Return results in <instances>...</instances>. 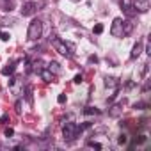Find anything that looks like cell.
<instances>
[{"label":"cell","instance_id":"603a6c76","mask_svg":"<svg viewBox=\"0 0 151 151\" xmlns=\"http://www.w3.org/2000/svg\"><path fill=\"white\" fill-rule=\"evenodd\" d=\"M13 133H14V130H13V128H7V130H6V137H11Z\"/></svg>","mask_w":151,"mask_h":151},{"label":"cell","instance_id":"7402d4cb","mask_svg":"<svg viewBox=\"0 0 151 151\" xmlns=\"http://www.w3.org/2000/svg\"><path fill=\"white\" fill-rule=\"evenodd\" d=\"M146 53H147V55H151V45H149V41L146 43Z\"/></svg>","mask_w":151,"mask_h":151},{"label":"cell","instance_id":"ac0fdd59","mask_svg":"<svg viewBox=\"0 0 151 151\" xmlns=\"http://www.w3.org/2000/svg\"><path fill=\"white\" fill-rule=\"evenodd\" d=\"M9 37H11V34H7V32H2V34H0V39H2V41H9Z\"/></svg>","mask_w":151,"mask_h":151},{"label":"cell","instance_id":"9c48e42d","mask_svg":"<svg viewBox=\"0 0 151 151\" xmlns=\"http://www.w3.org/2000/svg\"><path fill=\"white\" fill-rule=\"evenodd\" d=\"M133 32V22L132 20H123V34L130 36Z\"/></svg>","mask_w":151,"mask_h":151},{"label":"cell","instance_id":"7a4b0ae2","mask_svg":"<svg viewBox=\"0 0 151 151\" xmlns=\"http://www.w3.org/2000/svg\"><path fill=\"white\" fill-rule=\"evenodd\" d=\"M43 34V23L41 20H32L30 25H29V30H27V37L30 41H37Z\"/></svg>","mask_w":151,"mask_h":151},{"label":"cell","instance_id":"8992f818","mask_svg":"<svg viewBox=\"0 0 151 151\" xmlns=\"http://www.w3.org/2000/svg\"><path fill=\"white\" fill-rule=\"evenodd\" d=\"M36 4L34 2H27V4H23L22 6V16H32L34 13H36Z\"/></svg>","mask_w":151,"mask_h":151},{"label":"cell","instance_id":"4fadbf2b","mask_svg":"<svg viewBox=\"0 0 151 151\" xmlns=\"http://www.w3.org/2000/svg\"><path fill=\"white\" fill-rule=\"evenodd\" d=\"M48 69H50V71H52L53 75H57V73H60V66H59L57 62H50V64H48Z\"/></svg>","mask_w":151,"mask_h":151},{"label":"cell","instance_id":"44dd1931","mask_svg":"<svg viewBox=\"0 0 151 151\" xmlns=\"http://www.w3.org/2000/svg\"><path fill=\"white\" fill-rule=\"evenodd\" d=\"M73 82H75V84H80V82H82V75H77V77L73 78Z\"/></svg>","mask_w":151,"mask_h":151},{"label":"cell","instance_id":"ba28073f","mask_svg":"<svg viewBox=\"0 0 151 151\" xmlns=\"http://www.w3.org/2000/svg\"><path fill=\"white\" fill-rule=\"evenodd\" d=\"M123 105H124V101H121V103H117V105L110 107L109 116H110V117H119V116H121V112H123Z\"/></svg>","mask_w":151,"mask_h":151},{"label":"cell","instance_id":"277c9868","mask_svg":"<svg viewBox=\"0 0 151 151\" xmlns=\"http://www.w3.org/2000/svg\"><path fill=\"white\" fill-rule=\"evenodd\" d=\"M110 34H112L114 37H123V36H124V34H123V20H121V18H116V20L112 22Z\"/></svg>","mask_w":151,"mask_h":151},{"label":"cell","instance_id":"cb8c5ba5","mask_svg":"<svg viewBox=\"0 0 151 151\" xmlns=\"http://www.w3.org/2000/svg\"><path fill=\"white\" fill-rule=\"evenodd\" d=\"M89 146H91V147H98V149L101 147V144H98V142H89Z\"/></svg>","mask_w":151,"mask_h":151},{"label":"cell","instance_id":"9a60e30c","mask_svg":"<svg viewBox=\"0 0 151 151\" xmlns=\"http://www.w3.org/2000/svg\"><path fill=\"white\" fill-rule=\"evenodd\" d=\"M93 32H94V34H101V32H103V25H101V23H96L94 29H93Z\"/></svg>","mask_w":151,"mask_h":151},{"label":"cell","instance_id":"8fae6325","mask_svg":"<svg viewBox=\"0 0 151 151\" xmlns=\"http://www.w3.org/2000/svg\"><path fill=\"white\" fill-rule=\"evenodd\" d=\"M41 78L45 80V82H53V77H55V75L50 71V69H41Z\"/></svg>","mask_w":151,"mask_h":151},{"label":"cell","instance_id":"7c38bea8","mask_svg":"<svg viewBox=\"0 0 151 151\" xmlns=\"http://www.w3.org/2000/svg\"><path fill=\"white\" fill-rule=\"evenodd\" d=\"M119 84H117V78H114V77H107L105 78V87H117Z\"/></svg>","mask_w":151,"mask_h":151},{"label":"cell","instance_id":"d4e9b609","mask_svg":"<svg viewBox=\"0 0 151 151\" xmlns=\"http://www.w3.org/2000/svg\"><path fill=\"white\" fill-rule=\"evenodd\" d=\"M16 112H18V114H20V112H22V103H20V101H18V103H16Z\"/></svg>","mask_w":151,"mask_h":151},{"label":"cell","instance_id":"ffe728a7","mask_svg":"<svg viewBox=\"0 0 151 151\" xmlns=\"http://www.w3.org/2000/svg\"><path fill=\"white\" fill-rule=\"evenodd\" d=\"M89 62H91V64H96V62H98V57H96V55H89Z\"/></svg>","mask_w":151,"mask_h":151},{"label":"cell","instance_id":"e0dca14e","mask_svg":"<svg viewBox=\"0 0 151 151\" xmlns=\"http://www.w3.org/2000/svg\"><path fill=\"white\" fill-rule=\"evenodd\" d=\"M13 71H14V66H7V68L2 69V75H11Z\"/></svg>","mask_w":151,"mask_h":151},{"label":"cell","instance_id":"2e32d148","mask_svg":"<svg viewBox=\"0 0 151 151\" xmlns=\"http://www.w3.org/2000/svg\"><path fill=\"white\" fill-rule=\"evenodd\" d=\"M117 142H119L121 146H123V144H126V142H128V135H126V133H123V135H119V139H117Z\"/></svg>","mask_w":151,"mask_h":151},{"label":"cell","instance_id":"484cf974","mask_svg":"<svg viewBox=\"0 0 151 151\" xmlns=\"http://www.w3.org/2000/svg\"><path fill=\"white\" fill-rule=\"evenodd\" d=\"M71 2H80V0H71Z\"/></svg>","mask_w":151,"mask_h":151},{"label":"cell","instance_id":"52a82bcc","mask_svg":"<svg viewBox=\"0 0 151 151\" xmlns=\"http://www.w3.org/2000/svg\"><path fill=\"white\" fill-rule=\"evenodd\" d=\"M121 9L126 13V14H133V0H121Z\"/></svg>","mask_w":151,"mask_h":151},{"label":"cell","instance_id":"30bf717a","mask_svg":"<svg viewBox=\"0 0 151 151\" xmlns=\"http://www.w3.org/2000/svg\"><path fill=\"white\" fill-rule=\"evenodd\" d=\"M140 53H142V43H140V41H137V43L133 45V48H132V53H130V57H132V59H137Z\"/></svg>","mask_w":151,"mask_h":151},{"label":"cell","instance_id":"3957f363","mask_svg":"<svg viewBox=\"0 0 151 151\" xmlns=\"http://www.w3.org/2000/svg\"><path fill=\"white\" fill-rule=\"evenodd\" d=\"M78 132H82V126H77L75 123H66V124H64V128H62L64 140H73L75 137L78 135Z\"/></svg>","mask_w":151,"mask_h":151},{"label":"cell","instance_id":"6da1fadb","mask_svg":"<svg viewBox=\"0 0 151 151\" xmlns=\"http://www.w3.org/2000/svg\"><path fill=\"white\" fill-rule=\"evenodd\" d=\"M50 39H52V45H53V48H55V50H57L60 55H64V57H69V55L73 53V50H75V46H73V45L60 41L57 36H50Z\"/></svg>","mask_w":151,"mask_h":151},{"label":"cell","instance_id":"d6986e66","mask_svg":"<svg viewBox=\"0 0 151 151\" xmlns=\"http://www.w3.org/2000/svg\"><path fill=\"white\" fill-rule=\"evenodd\" d=\"M57 101L59 103H66V94H59L57 96Z\"/></svg>","mask_w":151,"mask_h":151},{"label":"cell","instance_id":"5bb4252c","mask_svg":"<svg viewBox=\"0 0 151 151\" xmlns=\"http://www.w3.org/2000/svg\"><path fill=\"white\" fill-rule=\"evenodd\" d=\"M84 112H86V114H87V116H93V114H94V116H96V114H100V110H98V109H96V107H87V109H86V110H84Z\"/></svg>","mask_w":151,"mask_h":151},{"label":"cell","instance_id":"5b68a950","mask_svg":"<svg viewBox=\"0 0 151 151\" xmlns=\"http://www.w3.org/2000/svg\"><path fill=\"white\" fill-rule=\"evenodd\" d=\"M133 11L135 13H147L149 11V0H135L133 2Z\"/></svg>","mask_w":151,"mask_h":151}]
</instances>
